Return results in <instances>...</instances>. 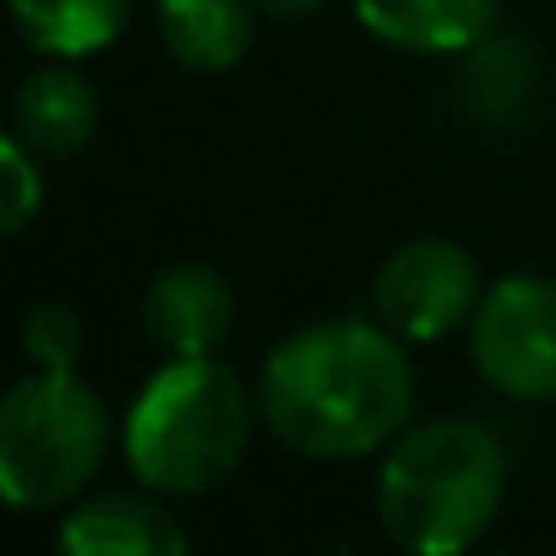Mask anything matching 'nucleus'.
I'll return each instance as SVG.
<instances>
[{"mask_svg":"<svg viewBox=\"0 0 556 556\" xmlns=\"http://www.w3.org/2000/svg\"><path fill=\"white\" fill-rule=\"evenodd\" d=\"M273 442L317 464L382 453L415 415V371L388 323L328 317L278 339L256 377Z\"/></svg>","mask_w":556,"mask_h":556,"instance_id":"obj_1","label":"nucleus"},{"mask_svg":"<svg viewBox=\"0 0 556 556\" xmlns=\"http://www.w3.org/2000/svg\"><path fill=\"white\" fill-rule=\"evenodd\" d=\"M256 415V388H245L235 366L218 355H180L137 388L121 420V453L137 485L159 496H207L240 469Z\"/></svg>","mask_w":556,"mask_h":556,"instance_id":"obj_2","label":"nucleus"},{"mask_svg":"<svg viewBox=\"0 0 556 556\" xmlns=\"http://www.w3.org/2000/svg\"><path fill=\"white\" fill-rule=\"evenodd\" d=\"M507 496V447L469 415H431L404 426L377 464V518L393 545L415 556H453L475 545Z\"/></svg>","mask_w":556,"mask_h":556,"instance_id":"obj_3","label":"nucleus"},{"mask_svg":"<svg viewBox=\"0 0 556 556\" xmlns=\"http://www.w3.org/2000/svg\"><path fill=\"white\" fill-rule=\"evenodd\" d=\"M110 409L77 371L34 366L0 399V491L17 513L61 507L110 458Z\"/></svg>","mask_w":556,"mask_h":556,"instance_id":"obj_4","label":"nucleus"},{"mask_svg":"<svg viewBox=\"0 0 556 556\" xmlns=\"http://www.w3.org/2000/svg\"><path fill=\"white\" fill-rule=\"evenodd\" d=\"M469 361L485 388L518 404L556 399V278L507 273L469 317Z\"/></svg>","mask_w":556,"mask_h":556,"instance_id":"obj_5","label":"nucleus"},{"mask_svg":"<svg viewBox=\"0 0 556 556\" xmlns=\"http://www.w3.org/2000/svg\"><path fill=\"white\" fill-rule=\"evenodd\" d=\"M480 295H485L480 262L447 235L404 240L399 251L382 256L377 285H371L377 323H388L404 344H437L469 328Z\"/></svg>","mask_w":556,"mask_h":556,"instance_id":"obj_6","label":"nucleus"},{"mask_svg":"<svg viewBox=\"0 0 556 556\" xmlns=\"http://www.w3.org/2000/svg\"><path fill=\"white\" fill-rule=\"evenodd\" d=\"M235 323L229 278L207 262H175L142 290V333L164 361L218 355Z\"/></svg>","mask_w":556,"mask_h":556,"instance_id":"obj_7","label":"nucleus"},{"mask_svg":"<svg viewBox=\"0 0 556 556\" xmlns=\"http://www.w3.org/2000/svg\"><path fill=\"white\" fill-rule=\"evenodd\" d=\"M186 545H191V534L148 485L77 496L72 513L61 518L66 556H180Z\"/></svg>","mask_w":556,"mask_h":556,"instance_id":"obj_8","label":"nucleus"},{"mask_svg":"<svg viewBox=\"0 0 556 556\" xmlns=\"http://www.w3.org/2000/svg\"><path fill=\"white\" fill-rule=\"evenodd\" d=\"M453 61H458L453 93H458V110L469 121H480L491 131H513L534 115V104H540V55H534L529 39L491 28L485 39H475Z\"/></svg>","mask_w":556,"mask_h":556,"instance_id":"obj_9","label":"nucleus"},{"mask_svg":"<svg viewBox=\"0 0 556 556\" xmlns=\"http://www.w3.org/2000/svg\"><path fill=\"white\" fill-rule=\"evenodd\" d=\"M99 131V88L77 72V61L34 66L12 93V137H23L39 159H77Z\"/></svg>","mask_w":556,"mask_h":556,"instance_id":"obj_10","label":"nucleus"},{"mask_svg":"<svg viewBox=\"0 0 556 556\" xmlns=\"http://www.w3.org/2000/svg\"><path fill=\"white\" fill-rule=\"evenodd\" d=\"M361 28L404 55H464L496 28V0H355Z\"/></svg>","mask_w":556,"mask_h":556,"instance_id":"obj_11","label":"nucleus"},{"mask_svg":"<svg viewBox=\"0 0 556 556\" xmlns=\"http://www.w3.org/2000/svg\"><path fill=\"white\" fill-rule=\"evenodd\" d=\"M153 17L186 72H229L256 45V0H153Z\"/></svg>","mask_w":556,"mask_h":556,"instance_id":"obj_12","label":"nucleus"},{"mask_svg":"<svg viewBox=\"0 0 556 556\" xmlns=\"http://www.w3.org/2000/svg\"><path fill=\"white\" fill-rule=\"evenodd\" d=\"M12 17L28 50L50 61H88L126 34L131 0H12Z\"/></svg>","mask_w":556,"mask_h":556,"instance_id":"obj_13","label":"nucleus"},{"mask_svg":"<svg viewBox=\"0 0 556 556\" xmlns=\"http://www.w3.org/2000/svg\"><path fill=\"white\" fill-rule=\"evenodd\" d=\"M23 350L45 371H77L88 355V323L61 301H39L23 323Z\"/></svg>","mask_w":556,"mask_h":556,"instance_id":"obj_14","label":"nucleus"},{"mask_svg":"<svg viewBox=\"0 0 556 556\" xmlns=\"http://www.w3.org/2000/svg\"><path fill=\"white\" fill-rule=\"evenodd\" d=\"M0 180H7V202H0V229L17 235L39 218L45 207V159L7 131V142H0Z\"/></svg>","mask_w":556,"mask_h":556,"instance_id":"obj_15","label":"nucleus"},{"mask_svg":"<svg viewBox=\"0 0 556 556\" xmlns=\"http://www.w3.org/2000/svg\"><path fill=\"white\" fill-rule=\"evenodd\" d=\"M328 7V0H256V12L273 17V23H306Z\"/></svg>","mask_w":556,"mask_h":556,"instance_id":"obj_16","label":"nucleus"}]
</instances>
